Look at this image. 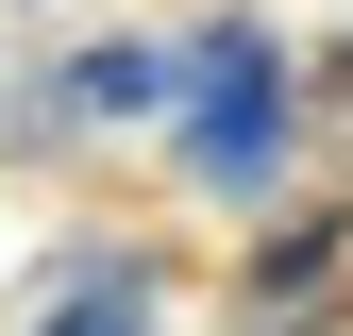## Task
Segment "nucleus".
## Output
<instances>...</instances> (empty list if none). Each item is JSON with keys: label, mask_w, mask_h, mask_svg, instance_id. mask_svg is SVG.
<instances>
[{"label": "nucleus", "mask_w": 353, "mask_h": 336, "mask_svg": "<svg viewBox=\"0 0 353 336\" xmlns=\"http://www.w3.org/2000/svg\"><path fill=\"white\" fill-rule=\"evenodd\" d=\"M168 101H185V135H168V151H185L202 202H270V185H286V51H270L252 17L202 34V51L168 67Z\"/></svg>", "instance_id": "nucleus-1"}, {"label": "nucleus", "mask_w": 353, "mask_h": 336, "mask_svg": "<svg viewBox=\"0 0 353 336\" xmlns=\"http://www.w3.org/2000/svg\"><path fill=\"white\" fill-rule=\"evenodd\" d=\"M34 336H152V252H84V286H68Z\"/></svg>", "instance_id": "nucleus-2"}, {"label": "nucleus", "mask_w": 353, "mask_h": 336, "mask_svg": "<svg viewBox=\"0 0 353 336\" xmlns=\"http://www.w3.org/2000/svg\"><path fill=\"white\" fill-rule=\"evenodd\" d=\"M168 101V51H135V34H101L68 84H51V118H152Z\"/></svg>", "instance_id": "nucleus-3"}, {"label": "nucleus", "mask_w": 353, "mask_h": 336, "mask_svg": "<svg viewBox=\"0 0 353 336\" xmlns=\"http://www.w3.org/2000/svg\"><path fill=\"white\" fill-rule=\"evenodd\" d=\"M336 252H353V219H286L270 252H252V303H320V286H336Z\"/></svg>", "instance_id": "nucleus-4"}]
</instances>
